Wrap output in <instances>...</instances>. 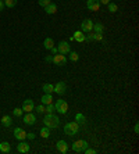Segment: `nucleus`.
I'll return each instance as SVG.
<instances>
[{
	"instance_id": "f257e3e1",
	"label": "nucleus",
	"mask_w": 139,
	"mask_h": 154,
	"mask_svg": "<svg viewBox=\"0 0 139 154\" xmlns=\"http://www.w3.org/2000/svg\"><path fill=\"white\" fill-rule=\"evenodd\" d=\"M43 122H45V126L50 128V129H56V128H59V125H60V119L57 115H54L53 112H52V114H46V115H45Z\"/></svg>"
},
{
	"instance_id": "f03ea898",
	"label": "nucleus",
	"mask_w": 139,
	"mask_h": 154,
	"mask_svg": "<svg viewBox=\"0 0 139 154\" xmlns=\"http://www.w3.org/2000/svg\"><path fill=\"white\" fill-rule=\"evenodd\" d=\"M64 132L68 135V136H74L77 133L79 132V124L77 122H68L64 125Z\"/></svg>"
},
{
	"instance_id": "7ed1b4c3",
	"label": "nucleus",
	"mask_w": 139,
	"mask_h": 154,
	"mask_svg": "<svg viewBox=\"0 0 139 154\" xmlns=\"http://www.w3.org/2000/svg\"><path fill=\"white\" fill-rule=\"evenodd\" d=\"M88 146H89V144H88V142H85V140L79 139V140H75L74 143H72V150H74L75 153H84Z\"/></svg>"
},
{
	"instance_id": "20e7f679",
	"label": "nucleus",
	"mask_w": 139,
	"mask_h": 154,
	"mask_svg": "<svg viewBox=\"0 0 139 154\" xmlns=\"http://www.w3.org/2000/svg\"><path fill=\"white\" fill-rule=\"evenodd\" d=\"M54 108L56 111H59L60 114H67L68 111V104L65 100H57V103L54 104Z\"/></svg>"
},
{
	"instance_id": "39448f33",
	"label": "nucleus",
	"mask_w": 139,
	"mask_h": 154,
	"mask_svg": "<svg viewBox=\"0 0 139 154\" xmlns=\"http://www.w3.org/2000/svg\"><path fill=\"white\" fill-rule=\"evenodd\" d=\"M52 63L56 64L57 67H64L65 63H67V57H65L64 54L57 53V54H54L53 56V61H52Z\"/></svg>"
},
{
	"instance_id": "423d86ee",
	"label": "nucleus",
	"mask_w": 139,
	"mask_h": 154,
	"mask_svg": "<svg viewBox=\"0 0 139 154\" xmlns=\"http://www.w3.org/2000/svg\"><path fill=\"white\" fill-rule=\"evenodd\" d=\"M57 52H59L60 54H64V56H67V54L71 52V46H70V43L60 42L59 45H57Z\"/></svg>"
},
{
	"instance_id": "0eeeda50",
	"label": "nucleus",
	"mask_w": 139,
	"mask_h": 154,
	"mask_svg": "<svg viewBox=\"0 0 139 154\" xmlns=\"http://www.w3.org/2000/svg\"><path fill=\"white\" fill-rule=\"evenodd\" d=\"M93 24H95V22L92 21V20H85V21H82V24H81V31L84 32V33H89V32H92V29H93Z\"/></svg>"
},
{
	"instance_id": "6e6552de",
	"label": "nucleus",
	"mask_w": 139,
	"mask_h": 154,
	"mask_svg": "<svg viewBox=\"0 0 139 154\" xmlns=\"http://www.w3.org/2000/svg\"><path fill=\"white\" fill-rule=\"evenodd\" d=\"M22 119H24V124H27V125H35L36 124V117L32 112H25Z\"/></svg>"
},
{
	"instance_id": "1a4fd4ad",
	"label": "nucleus",
	"mask_w": 139,
	"mask_h": 154,
	"mask_svg": "<svg viewBox=\"0 0 139 154\" xmlns=\"http://www.w3.org/2000/svg\"><path fill=\"white\" fill-rule=\"evenodd\" d=\"M33 108H35V103H33V100H31V99H28V100H25L22 103V111L32 112Z\"/></svg>"
},
{
	"instance_id": "9d476101",
	"label": "nucleus",
	"mask_w": 139,
	"mask_h": 154,
	"mask_svg": "<svg viewBox=\"0 0 139 154\" xmlns=\"http://www.w3.org/2000/svg\"><path fill=\"white\" fill-rule=\"evenodd\" d=\"M14 138L17 139V140H25L27 139V132L22 129V128H16L14 129Z\"/></svg>"
},
{
	"instance_id": "9b49d317",
	"label": "nucleus",
	"mask_w": 139,
	"mask_h": 154,
	"mask_svg": "<svg viewBox=\"0 0 139 154\" xmlns=\"http://www.w3.org/2000/svg\"><path fill=\"white\" fill-rule=\"evenodd\" d=\"M17 150H18V153L27 154V153H29L31 147H29V144H28L27 142H24V140H20V143H18V146H17Z\"/></svg>"
},
{
	"instance_id": "f8f14e48",
	"label": "nucleus",
	"mask_w": 139,
	"mask_h": 154,
	"mask_svg": "<svg viewBox=\"0 0 139 154\" xmlns=\"http://www.w3.org/2000/svg\"><path fill=\"white\" fill-rule=\"evenodd\" d=\"M67 92V85L64 82H59L57 85L54 86V93H57L59 96H63Z\"/></svg>"
},
{
	"instance_id": "ddd939ff",
	"label": "nucleus",
	"mask_w": 139,
	"mask_h": 154,
	"mask_svg": "<svg viewBox=\"0 0 139 154\" xmlns=\"http://www.w3.org/2000/svg\"><path fill=\"white\" fill-rule=\"evenodd\" d=\"M86 7L91 11H99L100 3H99V0H88V1H86Z\"/></svg>"
},
{
	"instance_id": "4468645a",
	"label": "nucleus",
	"mask_w": 139,
	"mask_h": 154,
	"mask_svg": "<svg viewBox=\"0 0 139 154\" xmlns=\"http://www.w3.org/2000/svg\"><path fill=\"white\" fill-rule=\"evenodd\" d=\"M56 147H57V150H59L60 153H63V154H65L68 151V143L65 140H59L56 143Z\"/></svg>"
},
{
	"instance_id": "2eb2a0df",
	"label": "nucleus",
	"mask_w": 139,
	"mask_h": 154,
	"mask_svg": "<svg viewBox=\"0 0 139 154\" xmlns=\"http://www.w3.org/2000/svg\"><path fill=\"white\" fill-rule=\"evenodd\" d=\"M85 33H84V32L82 31H75V33H74V36L71 37V39H72V40H77V42H79V43H82V42H85Z\"/></svg>"
},
{
	"instance_id": "dca6fc26",
	"label": "nucleus",
	"mask_w": 139,
	"mask_h": 154,
	"mask_svg": "<svg viewBox=\"0 0 139 154\" xmlns=\"http://www.w3.org/2000/svg\"><path fill=\"white\" fill-rule=\"evenodd\" d=\"M45 11H46L48 14H56V13H57V6L54 4V3H50L49 6L45 7Z\"/></svg>"
},
{
	"instance_id": "f3484780",
	"label": "nucleus",
	"mask_w": 139,
	"mask_h": 154,
	"mask_svg": "<svg viewBox=\"0 0 139 154\" xmlns=\"http://www.w3.org/2000/svg\"><path fill=\"white\" fill-rule=\"evenodd\" d=\"M92 31L95 33H103L104 32V25L100 24V22H96V24H93V29Z\"/></svg>"
},
{
	"instance_id": "a211bd4d",
	"label": "nucleus",
	"mask_w": 139,
	"mask_h": 154,
	"mask_svg": "<svg viewBox=\"0 0 139 154\" xmlns=\"http://www.w3.org/2000/svg\"><path fill=\"white\" fill-rule=\"evenodd\" d=\"M43 47L46 49V50H50L52 47H54V42L52 37H46L45 39V42H43Z\"/></svg>"
},
{
	"instance_id": "6ab92c4d",
	"label": "nucleus",
	"mask_w": 139,
	"mask_h": 154,
	"mask_svg": "<svg viewBox=\"0 0 139 154\" xmlns=\"http://www.w3.org/2000/svg\"><path fill=\"white\" fill-rule=\"evenodd\" d=\"M10 150H11V146L9 142H1L0 143V151L1 153H10Z\"/></svg>"
},
{
	"instance_id": "aec40b11",
	"label": "nucleus",
	"mask_w": 139,
	"mask_h": 154,
	"mask_svg": "<svg viewBox=\"0 0 139 154\" xmlns=\"http://www.w3.org/2000/svg\"><path fill=\"white\" fill-rule=\"evenodd\" d=\"M1 125L3 126H11L13 125V121H11V117H9V115H3L1 117Z\"/></svg>"
},
{
	"instance_id": "412c9836",
	"label": "nucleus",
	"mask_w": 139,
	"mask_h": 154,
	"mask_svg": "<svg viewBox=\"0 0 139 154\" xmlns=\"http://www.w3.org/2000/svg\"><path fill=\"white\" fill-rule=\"evenodd\" d=\"M50 103H53V96L49 95V93H46L45 96H42V104L48 106V104H50Z\"/></svg>"
},
{
	"instance_id": "4be33fe9",
	"label": "nucleus",
	"mask_w": 139,
	"mask_h": 154,
	"mask_svg": "<svg viewBox=\"0 0 139 154\" xmlns=\"http://www.w3.org/2000/svg\"><path fill=\"white\" fill-rule=\"evenodd\" d=\"M42 90L45 92V93H49V95H52L54 92V86L50 85V83H45V85L42 86Z\"/></svg>"
},
{
	"instance_id": "5701e85b",
	"label": "nucleus",
	"mask_w": 139,
	"mask_h": 154,
	"mask_svg": "<svg viewBox=\"0 0 139 154\" xmlns=\"http://www.w3.org/2000/svg\"><path fill=\"white\" fill-rule=\"evenodd\" d=\"M40 136H42L43 139H48L49 136H50V128L43 126L42 129H40Z\"/></svg>"
},
{
	"instance_id": "b1692460",
	"label": "nucleus",
	"mask_w": 139,
	"mask_h": 154,
	"mask_svg": "<svg viewBox=\"0 0 139 154\" xmlns=\"http://www.w3.org/2000/svg\"><path fill=\"white\" fill-rule=\"evenodd\" d=\"M70 60L75 63V61H78L79 60V54L77 53V52H70Z\"/></svg>"
},
{
	"instance_id": "393cba45",
	"label": "nucleus",
	"mask_w": 139,
	"mask_h": 154,
	"mask_svg": "<svg viewBox=\"0 0 139 154\" xmlns=\"http://www.w3.org/2000/svg\"><path fill=\"white\" fill-rule=\"evenodd\" d=\"M4 6L9 8H13L17 6V0H4Z\"/></svg>"
},
{
	"instance_id": "a878e982",
	"label": "nucleus",
	"mask_w": 139,
	"mask_h": 154,
	"mask_svg": "<svg viewBox=\"0 0 139 154\" xmlns=\"http://www.w3.org/2000/svg\"><path fill=\"white\" fill-rule=\"evenodd\" d=\"M109 11L110 13H116V11H118V6L116 4V3H109Z\"/></svg>"
},
{
	"instance_id": "bb28decb",
	"label": "nucleus",
	"mask_w": 139,
	"mask_h": 154,
	"mask_svg": "<svg viewBox=\"0 0 139 154\" xmlns=\"http://www.w3.org/2000/svg\"><path fill=\"white\" fill-rule=\"evenodd\" d=\"M35 110L38 111V114H43V112H46V106H45V104L36 106V107H35Z\"/></svg>"
},
{
	"instance_id": "cd10ccee",
	"label": "nucleus",
	"mask_w": 139,
	"mask_h": 154,
	"mask_svg": "<svg viewBox=\"0 0 139 154\" xmlns=\"http://www.w3.org/2000/svg\"><path fill=\"white\" fill-rule=\"evenodd\" d=\"M54 111H56V108H54L53 103H50V104L46 106V114H52V112H54Z\"/></svg>"
},
{
	"instance_id": "c85d7f7f",
	"label": "nucleus",
	"mask_w": 139,
	"mask_h": 154,
	"mask_svg": "<svg viewBox=\"0 0 139 154\" xmlns=\"http://www.w3.org/2000/svg\"><path fill=\"white\" fill-rule=\"evenodd\" d=\"M22 108H18V107H17V108H14V110H13V115H14V117H21L22 115Z\"/></svg>"
},
{
	"instance_id": "c756f323",
	"label": "nucleus",
	"mask_w": 139,
	"mask_h": 154,
	"mask_svg": "<svg viewBox=\"0 0 139 154\" xmlns=\"http://www.w3.org/2000/svg\"><path fill=\"white\" fill-rule=\"evenodd\" d=\"M38 3H39V6H40V7H43V8H45L46 6H49L50 3H52V0H38Z\"/></svg>"
},
{
	"instance_id": "7c9ffc66",
	"label": "nucleus",
	"mask_w": 139,
	"mask_h": 154,
	"mask_svg": "<svg viewBox=\"0 0 139 154\" xmlns=\"http://www.w3.org/2000/svg\"><path fill=\"white\" fill-rule=\"evenodd\" d=\"M92 40H103V33H93L92 35Z\"/></svg>"
},
{
	"instance_id": "2f4dec72",
	"label": "nucleus",
	"mask_w": 139,
	"mask_h": 154,
	"mask_svg": "<svg viewBox=\"0 0 139 154\" xmlns=\"http://www.w3.org/2000/svg\"><path fill=\"white\" fill-rule=\"evenodd\" d=\"M75 121H77L78 124H84V122H85V117H84L82 114H78V115H77V119H75Z\"/></svg>"
},
{
	"instance_id": "473e14b6",
	"label": "nucleus",
	"mask_w": 139,
	"mask_h": 154,
	"mask_svg": "<svg viewBox=\"0 0 139 154\" xmlns=\"http://www.w3.org/2000/svg\"><path fill=\"white\" fill-rule=\"evenodd\" d=\"M84 153H85V154H95V153H96V150H95V149H89V147H86Z\"/></svg>"
},
{
	"instance_id": "72a5a7b5",
	"label": "nucleus",
	"mask_w": 139,
	"mask_h": 154,
	"mask_svg": "<svg viewBox=\"0 0 139 154\" xmlns=\"http://www.w3.org/2000/svg\"><path fill=\"white\" fill-rule=\"evenodd\" d=\"M4 7H6V6H4V1H3V0H0V13L4 10Z\"/></svg>"
},
{
	"instance_id": "f704fd0d",
	"label": "nucleus",
	"mask_w": 139,
	"mask_h": 154,
	"mask_svg": "<svg viewBox=\"0 0 139 154\" xmlns=\"http://www.w3.org/2000/svg\"><path fill=\"white\" fill-rule=\"evenodd\" d=\"M27 138L31 139V140H33V139H35V133H27Z\"/></svg>"
},
{
	"instance_id": "c9c22d12",
	"label": "nucleus",
	"mask_w": 139,
	"mask_h": 154,
	"mask_svg": "<svg viewBox=\"0 0 139 154\" xmlns=\"http://www.w3.org/2000/svg\"><path fill=\"white\" fill-rule=\"evenodd\" d=\"M99 3H100V4H104V6H107V4H109V3H110V1H109V0H99Z\"/></svg>"
},
{
	"instance_id": "e433bc0d",
	"label": "nucleus",
	"mask_w": 139,
	"mask_h": 154,
	"mask_svg": "<svg viewBox=\"0 0 139 154\" xmlns=\"http://www.w3.org/2000/svg\"><path fill=\"white\" fill-rule=\"evenodd\" d=\"M50 52H52L53 54H57V53H59V52H57V47H52V49H50Z\"/></svg>"
},
{
	"instance_id": "4c0bfd02",
	"label": "nucleus",
	"mask_w": 139,
	"mask_h": 154,
	"mask_svg": "<svg viewBox=\"0 0 139 154\" xmlns=\"http://www.w3.org/2000/svg\"><path fill=\"white\" fill-rule=\"evenodd\" d=\"M134 132H135V133H139V126H138V124H136V125L134 126Z\"/></svg>"
},
{
	"instance_id": "58836bf2",
	"label": "nucleus",
	"mask_w": 139,
	"mask_h": 154,
	"mask_svg": "<svg viewBox=\"0 0 139 154\" xmlns=\"http://www.w3.org/2000/svg\"><path fill=\"white\" fill-rule=\"evenodd\" d=\"M46 61H48V63H52V61H53V57H50V56H49V57H46Z\"/></svg>"
},
{
	"instance_id": "ea45409f",
	"label": "nucleus",
	"mask_w": 139,
	"mask_h": 154,
	"mask_svg": "<svg viewBox=\"0 0 139 154\" xmlns=\"http://www.w3.org/2000/svg\"><path fill=\"white\" fill-rule=\"evenodd\" d=\"M3 1H4V0H3Z\"/></svg>"
}]
</instances>
